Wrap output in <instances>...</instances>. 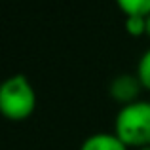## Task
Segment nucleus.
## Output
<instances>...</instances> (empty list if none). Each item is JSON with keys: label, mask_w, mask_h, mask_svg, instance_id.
I'll use <instances>...</instances> for the list:
<instances>
[{"label": "nucleus", "mask_w": 150, "mask_h": 150, "mask_svg": "<svg viewBox=\"0 0 150 150\" xmlns=\"http://www.w3.org/2000/svg\"><path fill=\"white\" fill-rule=\"evenodd\" d=\"M146 34L150 36V15L146 17Z\"/></svg>", "instance_id": "8"}, {"label": "nucleus", "mask_w": 150, "mask_h": 150, "mask_svg": "<svg viewBox=\"0 0 150 150\" xmlns=\"http://www.w3.org/2000/svg\"><path fill=\"white\" fill-rule=\"evenodd\" d=\"M139 150H150V146H144V148H139Z\"/></svg>", "instance_id": "9"}, {"label": "nucleus", "mask_w": 150, "mask_h": 150, "mask_svg": "<svg viewBox=\"0 0 150 150\" xmlns=\"http://www.w3.org/2000/svg\"><path fill=\"white\" fill-rule=\"evenodd\" d=\"M125 30L131 36H141L146 33V17L143 15H127L125 17Z\"/></svg>", "instance_id": "7"}, {"label": "nucleus", "mask_w": 150, "mask_h": 150, "mask_svg": "<svg viewBox=\"0 0 150 150\" xmlns=\"http://www.w3.org/2000/svg\"><path fill=\"white\" fill-rule=\"evenodd\" d=\"M80 150H127L116 133H95L82 143Z\"/></svg>", "instance_id": "4"}, {"label": "nucleus", "mask_w": 150, "mask_h": 150, "mask_svg": "<svg viewBox=\"0 0 150 150\" xmlns=\"http://www.w3.org/2000/svg\"><path fill=\"white\" fill-rule=\"evenodd\" d=\"M116 4L125 15H150V0H116Z\"/></svg>", "instance_id": "5"}, {"label": "nucleus", "mask_w": 150, "mask_h": 150, "mask_svg": "<svg viewBox=\"0 0 150 150\" xmlns=\"http://www.w3.org/2000/svg\"><path fill=\"white\" fill-rule=\"evenodd\" d=\"M141 82L137 76H131V74H122V76H116L110 84V93L116 101H124L125 105L129 103H135V95L139 93Z\"/></svg>", "instance_id": "3"}, {"label": "nucleus", "mask_w": 150, "mask_h": 150, "mask_svg": "<svg viewBox=\"0 0 150 150\" xmlns=\"http://www.w3.org/2000/svg\"><path fill=\"white\" fill-rule=\"evenodd\" d=\"M137 78L143 88L150 89V48L141 55L139 63H137Z\"/></svg>", "instance_id": "6"}, {"label": "nucleus", "mask_w": 150, "mask_h": 150, "mask_svg": "<svg viewBox=\"0 0 150 150\" xmlns=\"http://www.w3.org/2000/svg\"><path fill=\"white\" fill-rule=\"evenodd\" d=\"M114 133L127 146H150V101L124 105L116 114Z\"/></svg>", "instance_id": "1"}, {"label": "nucleus", "mask_w": 150, "mask_h": 150, "mask_svg": "<svg viewBox=\"0 0 150 150\" xmlns=\"http://www.w3.org/2000/svg\"><path fill=\"white\" fill-rule=\"evenodd\" d=\"M36 93L27 76L13 74L0 86V112L10 120H25L34 112Z\"/></svg>", "instance_id": "2"}]
</instances>
